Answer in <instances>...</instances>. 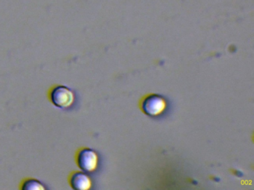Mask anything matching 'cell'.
<instances>
[{"instance_id": "obj_1", "label": "cell", "mask_w": 254, "mask_h": 190, "mask_svg": "<svg viewBox=\"0 0 254 190\" xmlns=\"http://www.w3.org/2000/svg\"><path fill=\"white\" fill-rule=\"evenodd\" d=\"M48 99L55 106L62 109L69 108L75 102V94L69 88L54 85L48 91Z\"/></svg>"}, {"instance_id": "obj_2", "label": "cell", "mask_w": 254, "mask_h": 190, "mask_svg": "<svg viewBox=\"0 0 254 190\" xmlns=\"http://www.w3.org/2000/svg\"><path fill=\"white\" fill-rule=\"evenodd\" d=\"M141 111L150 117L161 115L167 108V102L163 96L157 94H149L142 96L139 101Z\"/></svg>"}, {"instance_id": "obj_3", "label": "cell", "mask_w": 254, "mask_h": 190, "mask_svg": "<svg viewBox=\"0 0 254 190\" xmlns=\"http://www.w3.org/2000/svg\"><path fill=\"white\" fill-rule=\"evenodd\" d=\"M75 161L83 172L91 173L97 169L99 157L95 150L87 147H81L75 152Z\"/></svg>"}, {"instance_id": "obj_4", "label": "cell", "mask_w": 254, "mask_h": 190, "mask_svg": "<svg viewBox=\"0 0 254 190\" xmlns=\"http://www.w3.org/2000/svg\"><path fill=\"white\" fill-rule=\"evenodd\" d=\"M68 184L75 190H90L93 185L91 178L84 172L73 171L68 175Z\"/></svg>"}, {"instance_id": "obj_5", "label": "cell", "mask_w": 254, "mask_h": 190, "mask_svg": "<svg viewBox=\"0 0 254 190\" xmlns=\"http://www.w3.org/2000/svg\"><path fill=\"white\" fill-rule=\"evenodd\" d=\"M19 189L21 190H45L44 184L33 178H26L20 183Z\"/></svg>"}]
</instances>
